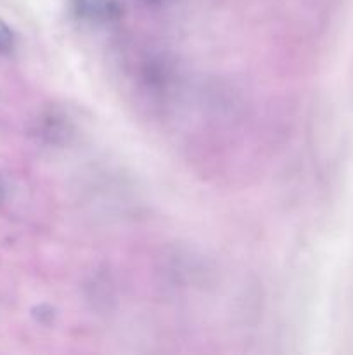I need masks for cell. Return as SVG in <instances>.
I'll return each instance as SVG.
<instances>
[{
    "mask_svg": "<svg viewBox=\"0 0 353 355\" xmlns=\"http://www.w3.org/2000/svg\"><path fill=\"white\" fill-rule=\"evenodd\" d=\"M120 0H73V10L78 17L96 21H113L121 16Z\"/></svg>",
    "mask_w": 353,
    "mask_h": 355,
    "instance_id": "cell-1",
    "label": "cell"
},
{
    "mask_svg": "<svg viewBox=\"0 0 353 355\" xmlns=\"http://www.w3.org/2000/svg\"><path fill=\"white\" fill-rule=\"evenodd\" d=\"M14 44V37L10 28L0 19V52H9L12 49Z\"/></svg>",
    "mask_w": 353,
    "mask_h": 355,
    "instance_id": "cell-2",
    "label": "cell"
},
{
    "mask_svg": "<svg viewBox=\"0 0 353 355\" xmlns=\"http://www.w3.org/2000/svg\"><path fill=\"white\" fill-rule=\"evenodd\" d=\"M141 2L147 3V6H158V3H161L163 0H141Z\"/></svg>",
    "mask_w": 353,
    "mask_h": 355,
    "instance_id": "cell-3",
    "label": "cell"
},
{
    "mask_svg": "<svg viewBox=\"0 0 353 355\" xmlns=\"http://www.w3.org/2000/svg\"><path fill=\"white\" fill-rule=\"evenodd\" d=\"M2 189L3 187H2V184H0V198H2Z\"/></svg>",
    "mask_w": 353,
    "mask_h": 355,
    "instance_id": "cell-4",
    "label": "cell"
}]
</instances>
